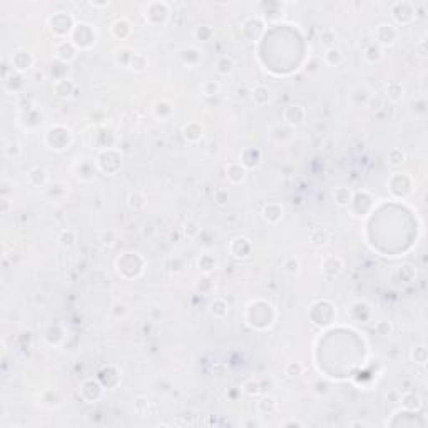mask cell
Returning <instances> with one entry per match:
<instances>
[{
  "mask_svg": "<svg viewBox=\"0 0 428 428\" xmlns=\"http://www.w3.org/2000/svg\"><path fill=\"white\" fill-rule=\"evenodd\" d=\"M247 309L256 313V318L247 319V323H249L251 326L261 328V330L271 326V323L274 319V309L269 303H266V301H254V303H251L247 306Z\"/></svg>",
  "mask_w": 428,
  "mask_h": 428,
  "instance_id": "6da1fadb",
  "label": "cell"
},
{
  "mask_svg": "<svg viewBox=\"0 0 428 428\" xmlns=\"http://www.w3.org/2000/svg\"><path fill=\"white\" fill-rule=\"evenodd\" d=\"M72 142V132L64 125H54L47 130L46 144L54 151H62L69 147Z\"/></svg>",
  "mask_w": 428,
  "mask_h": 428,
  "instance_id": "7a4b0ae2",
  "label": "cell"
},
{
  "mask_svg": "<svg viewBox=\"0 0 428 428\" xmlns=\"http://www.w3.org/2000/svg\"><path fill=\"white\" fill-rule=\"evenodd\" d=\"M70 40L77 46V49H91L96 44V30L89 24H79L72 30Z\"/></svg>",
  "mask_w": 428,
  "mask_h": 428,
  "instance_id": "3957f363",
  "label": "cell"
},
{
  "mask_svg": "<svg viewBox=\"0 0 428 428\" xmlns=\"http://www.w3.org/2000/svg\"><path fill=\"white\" fill-rule=\"evenodd\" d=\"M49 24H51V30L56 35H59V37H65V35L72 34V30H74V27H75L72 15H69V13H65V12L54 13L51 17V20H49Z\"/></svg>",
  "mask_w": 428,
  "mask_h": 428,
  "instance_id": "277c9868",
  "label": "cell"
},
{
  "mask_svg": "<svg viewBox=\"0 0 428 428\" xmlns=\"http://www.w3.org/2000/svg\"><path fill=\"white\" fill-rule=\"evenodd\" d=\"M169 17V7L164 2H152L147 5L146 10V20L151 25H162L166 24Z\"/></svg>",
  "mask_w": 428,
  "mask_h": 428,
  "instance_id": "5b68a950",
  "label": "cell"
},
{
  "mask_svg": "<svg viewBox=\"0 0 428 428\" xmlns=\"http://www.w3.org/2000/svg\"><path fill=\"white\" fill-rule=\"evenodd\" d=\"M241 32L246 37V40L256 42L264 32V22L261 20L259 17H249V19H246L243 22Z\"/></svg>",
  "mask_w": 428,
  "mask_h": 428,
  "instance_id": "8992f818",
  "label": "cell"
},
{
  "mask_svg": "<svg viewBox=\"0 0 428 428\" xmlns=\"http://www.w3.org/2000/svg\"><path fill=\"white\" fill-rule=\"evenodd\" d=\"M375 39L378 40V46L380 47L393 46L396 39H398V30L391 24H380L375 29Z\"/></svg>",
  "mask_w": 428,
  "mask_h": 428,
  "instance_id": "52a82bcc",
  "label": "cell"
},
{
  "mask_svg": "<svg viewBox=\"0 0 428 428\" xmlns=\"http://www.w3.org/2000/svg\"><path fill=\"white\" fill-rule=\"evenodd\" d=\"M391 12H393V19L402 25H407L415 19V8H413V3H410V2L393 3Z\"/></svg>",
  "mask_w": 428,
  "mask_h": 428,
  "instance_id": "ba28073f",
  "label": "cell"
},
{
  "mask_svg": "<svg viewBox=\"0 0 428 428\" xmlns=\"http://www.w3.org/2000/svg\"><path fill=\"white\" fill-rule=\"evenodd\" d=\"M229 251L234 258H247L253 253V243L246 236H236L229 243Z\"/></svg>",
  "mask_w": 428,
  "mask_h": 428,
  "instance_id": "9c48e42d",
  "label": "cell"
},
{
  "mask_svg": "<svg viewBox=\"0 0 428 428\" xmlns=\"http://www.w3.org/2000/svg\"><path fill=\"white\" fill-rule=\"evenodd\" d=\"M102 388H104V385L99 380H85L80 385V395L87 403H94L96 400L101 398Z\"/></svg>",
  "mask_w": 428,
  "mask_h": 428,
  "instance_id": "30bf717a",
  "label": "cell"
},
{
  "mask_svg": "<svg viewBox=\"0 0 428 428\" xmlns=\"http://www.w3.org/2000/svg\"><path fill=\"white\" fill-rule=\"evenodd\" d=\"M77 56V46L72 40H61L56 46V57L59 62H70Z\"/></svg>",
  "mask_w": 428,
  "mask_h": 428,
  "instance_id": "8fae6325",
  "label": "cell"
},
{
  "mask_svg": "<svg viewBox=\"0 0 428 428\" xmlns=\"http://www.w3.org/2000/svg\"><path fill=\"white\" fill-rule=\"evenodd\" d=\"M283 117H285V121L290 125H295V127H298V125H301L305 122L306 119V109L303 106L300 104H291L288 106L285 112H283Z\"/></svg>",
  "mask_w": 428,
  "mask_h": 428,
  "instance_id": "7c38bea8",
  "label": "cell"
},
{
  "mask_svg": "<svg viewBox=\"0 0 428 428\" xmlns=\"http://www.w3.org/2000/svg\"><path fill=\"white\" fill-rule=\"evenodd\" d=\"M34 65V56L27 49H19L12 56V67L17 72H25Z\"/></svg>",
  "mask_w": 428,
  "mask_h": 428,
  "instance_id": "4fadbf2b",
  "label": "cell"
},
{
  "mask_svg": "<svg viewBox=\"0 0 428 428\" xmlns=\"http://www.w3.org/2000/svg\"><path fill=\"white\" fill-rule=\"evenodd\" d=\"M400 181L402 183H393L390 181L388 183V187L391 191V194L396 196V197H405L412 192V178L407 174V173H400Z\"/></svg>",
  "mask_w": 428,
  "mask_h": 428,
  "instance_id": "5bb4252c",
  "label": "cell"
},
{
  "mask_svg": "<svg viewBox=\"0 0 428 428\" xmlns=\"http://www.w3.org/2000/svg\"><path fill=\"white\" fill-rule=\"evenodd\" d=\"M261 157H263V154H261V151L258 147H247V149L241 152L240 162L246 169H254L261 164Z\"/></svg>",
  "mask_w": 428,
  "mask_h": 428,
  "instance_id": "9a60e30c",
  "label": "cell"
},
{
  "mask_svg": "<svg viewBox=\"0 0 428 428\" xmlns=\"http://www.w3.org/2000/svg\"><path fill=\"white\" fill-rule=\"evenodd\" d=\"M321 268H323V273L326 274V276L335 278L341 271H343L345 263H343V259H341L340 256H328V258L323 261Z\"/></svg>",
  "mask_w": 428,
  "mask_h": 428,
  "instance_id": "2e32d148",
  "label": "cell"
},
{
  "mask_svg": "<svg viewBox=\"0 0 428 428\" xmlns=\"http://www.w3.org/2000/svg\"><path fill=\"white\" fill-rule=\"evenodd\" d=\"M226 173H228V179L233 184H241V183H245L247 169L241 162H231V164L226 166Z\"/></svg>",
  "mask_w": 428,
  "mask_h": 428,
  "instance_id": "e0dca14e",
  "label": "cell"
},
{
  "mask_svg": "<svg viewBox=\"0 0 428 428\" xmlns=\"http://www.w3.org/2000/svg\"><path fill=\"white\" fill-rule=\"evenodd\" d=\"M27 179L34 187H44L49 181V173L44 168L37 166V168H32L27 173Z\"/></svg>",
  "mask_w": 428,
  "mask_h": 428,
  "instance_id": "ac0fdd59",
  "label": "cell"
},
{
  "mask_svg": "<svg viewBox=\"0 0 428 428\" xmlns=\"http://www.w3.org/2000/svg\"><path fill=\"white\" fill-rule=\"evenodd\" d=\"M181 132H183V136L186 141L197 142L202 139V132H204V129H202V125L197 124V122H187V124L183 125Z\"/></svg>",
  "mask_w": 428,
  "mask_h": 428,
  "instance_id": "d6986e66",
  "label": "cell"
},
{
  "mask_svg": "<svg viewBox=\"0 0 428 428\" xmlns=\"http://www.w3.org/2000/svg\"><path fill=\"white\" fill-rule=\"evenodd\" d=\"M74 91H75V84L67 77L56 80V84H54V94L61 99H69L72 94H74Z\"/></svg>",
  "mask_w": 428,
  "mask_h": 428,
  "instance_id": "ffe728a7",
  "label": "cell"
},
{
  "mask_svg": "<svg viewBox=\"0 0 428 428\" xmlns=\"http://www.w3.org/2000/svg\"><path fill=\"white\" fill-rule=\"evenodd\" d=\"M263 218L269 224H278L283 218V206L278 202H269L263 211Z\"/></svg>",
  "mask_w": 428,
  "mask_h": 428,
  "instance_id": "44dd1931",
  "label": "cell"
},
{
  "mask_svg": "<svg viewBox=\"0 0 428 428\" xmlns=\"http://www.w3.org/2000/svg\"><path fill=\"white\" fill-rule=\"evenodd\" d=\"M330 241H331V234L324 228L313 229L311 234H309V243H311V246L314 247H324L326 245H330Z\"/></svg>",
  "mask_w": 428,
  "mask_h": 428,
  "instance_id": "7402d4cb",
  "label": "cell"
},
{
  "mask_svg": "<svg viewBox=\"0 0 428 428\" xmlns=\"http://www.w3.org/2000/svg\"><path fill=\"white\" fill-rule=\"evenodd\" d=\"M251 99H253L256 106L263 107L271 101V91H269L266 85H256L253 91H251Z\"/></svg>",
  "mask_w": 428,
  "mask_h": 428,
  "instance_id": "603a6c76",
  "label": "cell"
},
{
  "mask_svg": "<svg viewBox=\"0 0 428 428\" xmlns=\"http://www.w3.org/2000/svg\"><path fill=\"white\" fill-rule=\"evenodd\" d=\"M178 56L187 67H196L201 62V52L197 51V49H194V47H189V49H184V51H179Z\"/></svg>",
  "mask_w": 428,
  "mask_h": 428,
  "instance_id": "cb8c5ba5",
  "label": "cell"
},
{
  "mask_svg": "<svg viewBox=\"0 0 428 428\" xmlns=\"http://www.w3.org/2000/svg\"><path fill=\"white\" fill-rule=\"evenodd\" d=\"M57 243L64 249H72V247L77 245V234H75V231H72V229H62L57 236Z\"/></svg>",
  "mask_w": 428,
  "mask_h": 428,
  "instance_id": "d4e9b609",
  "label": "cell"
},
{
  "mask_svg": "<svg viewBox=\"0 0 428 428\" xmlns=\"http://www.w3.org/2000/svg\"><path fill=\"white\" fill-rule=\"evenodd\" d=\"M130 24L125 19H117L114 24L111 25V32H112V35H114L116 39H119V40H122V39H125V37H129L130 35Z\"/></svg>",
  "mask_w": 428,
  "mask_h": 428,
  "instance_id": "484cf974",
  "label": "cell"
},
{
  "mask_svg": "<svg viewBox=\"0 0 428 428\" xmlns=\"http://www.w3.org/2000/svg\"><path fill=\"white\" fill-rule=\"evenodd\" d=\"M333 197H335V202L341 208H348L351 204V197H353V192L350 191L348 187H336L333 191Z\"/></svg>",
  "mask_w": 428,
  "mask_h": 428,
  "instance_id": "4316f807",
  "label": "cell"
},
{
  "mask_svg": "<svg viewBox=\"0 0 428 428\" xmlns=\"http://www.w3.org/2000/svg\"><path fill=\"white\" fill-rule=\"evenodd\" d=\"M343 61H345V56L340 49L331 47V49H326V52H324V62H326L328 65L338 67V65L343 64Z\"/></svg>",
  "mask_w": 428,
  "mask_h": 428,
  "instance_id": "83f0119b",
  "label": "cell"
},
{
  "mask_svg": "<svg viewBox=\"0 0 428 428\" xmlns=\"http://www.w3.org/2000/svg\"><path fill=\"white\" fill-rule=\"evenodd\" d=\"M402 405L405 407V410H408V412H418V410L423 407V402L418 395L407 393V395L402 396Z\"/></svg>",
  "mask_w": 428,
  "mask_h": 428,
  "instance_id": "f1b7e54d",
  "label": "cell"
},
{
  "mask_svg": "<svg viewBox=\"0 0 428 428\" xmlns=\"http://www.w3.org/2000/svg\"><path fill=\"white\" fill-rule=\"evenodd\" d=\"M234 67H236V64H234L233 57H229V56L219 57L218 62H216V72L221 75H229L234 70Z\"/></svg>",
  "mask_w": 428,
  "mask_h": 428,
  "instance_id": "f546056e",
  "label": "cell"
},
{
  "mask_svg": "<svg viewBox=\"0 0 428 428\" xmlns=\"http://www.w3.org/2000/svg\"><path fill=\"white\" fill-rule=\"evenodd\" d=\"M258 410L264 415H269V413H274L278 410V400L274 396L268 395V396H263V398L258 402Z\"/></svg>",
  "mask_w": 428,
  "mask_h": 428,
  "instance_id": "4dcf8cb0",
  "label": "cell"
},
{
  "mask_svg": "<svg viewBox=\"0 0 428 428\" xmlns=\"http://www.w3.org/2000/svg\"><path fill=\"white\" fill-rule=\"evenodd\" d=\"M216 264H218V261H216V258L213 254H201V258L197 259V268H199V271L202 273H211L216 269Z\"/></svg>",
  "mask_w": 428,
  "mask_h": 428,
  "instance_id": "1f68e13d",
  "label": "cell"
},
{
  "mask_svg": "<svg viewBox=\"0 0 428 428\" xmlns=\"http://www.w3.org/2000/svg\"><path fill=\"white\" fill-rule=\"evenodd\" d=\"M365 59L370 64H378L383 59V49L378 44H370V46L365 49Z\"/></svg>",
  "mask_w": 428,
  "mask_h": 428,
  "instance_id": "d6a6232c",
  "label": "cell"
},
{
  "mask_svg": "<svg viewBox=\"0 0 428 428\" xmlns=\"http://www.w3.org/2000/svg\"><path fill=\"white\" fill-rule=\"evenodd\" d=\"M385 92H386V97H388L390 101L398 102L400 99L403 97L405 89H403V85L400 84V82H390V84H386Z\"/></svg>",
  "mask_w": 428,
  "mask_h": 428,
  "instance_id": "836d02e7",
  "label": "cell"
},
{
  "mask_svg": "<svg viewBox=\"0 0 428 428\" xmlns=\"http://www.w3.org/2000/svg\"><path fill=\"white\" fill-rule=\"evenodd\" d=\"M228 309H229L228 303L221 298H216L213 303L209 305V311L214 318H224L228 314Z\"/></svg>",
  "mask_w": 428,
  "mask_h": 428,
  "instance_id": "e575fe53",
  "label": "cell"
},
{
  "mask_svg": "<svg viewBox=\"0 0 428 428\" xmlns=\"http://www.w3.org/2000/svg\"><path fill=\"white\" fill-rule=\"evenodd\" d=\"M127 204L132 211H142L146 208V197H144L142 192L134 191V192H130L127 197Z\"/></svg>",
  "mask_w": 428,
  "mask_h": 428,
  "instance_id": "d590c367",
  "label": "cell"
},
{
  "mask_svg": "<svg viewBox=\"0 0 428 428\" xmlns=\"http://www.w3.org/2000/svg\"><path fill=\"white\" fill-rule=\"evenodd\" d=\"M147 65H149V61H147V57L144 56V54H137V52L132 54L129 69H132L134 72H142V70H146Z\"/></svg>",
  "mask_w": 428,
  "mask_h": 428,
  "instance_id": "8d00e7d4",
  "label": "cell"
},
{
  "mask_svg": "<svg viewBox=\"0 0 428 428\" xmlns=\"http://www.w3.org/2000/svg\"><path fill=\"white\" fill-rule=\"evenodd\" d=\"M173 104L168 101H157L154 104V114L161 119H168V117L173 114Z\"/></svg>",
  "mask_w": 428,
  "mask_h": 428,
  "instance_id": "74e56055",
  "label": "cell"
},
{
  "mask_svg": "<svg viewBox=\"0 0 428 428\" xmlns=\"http://www.w3.org/2000/svg\"><path fill=\"white\" fill-rule=\"evenodd\" d=\"M405 161H407V154H405V151H402L400 147H393V149L388 152V164L393 166V168L402 166Z\"/></svg>",
  "mask_w": 428,
  "mask_h": 428,
  "instance_id": "f35d334b",
  "label": "cell"
},
{
  "mask_svg": "<svg viewBox=\"0 0 428 428\" xmlns=\"http://www.w3.org/2000/svg\"><path fill=\"white\" fill-rule=\"evenodd\" d=\"M336 39H338V35H336V32L333 29H323L321 34H319V42H321L326 49L335 47Z\"/></svg>",
  "mask_w": 428,
  "mask_h": 428,
  "instance_id": "ab89813d",
  "label": "cell"
},
{
  "mask_svg": "<svg viewBox=\"0 0 428 428\" xmlns=\"http://www.w3.org/2000/svg\"><path fill=\"white\" fill-rule=\"evenodd\" d=\"M261 383L258 380H247L241 385V391L247 396H258L261 393Z\"/></svg>",
  "mask_w": 428,
  "mask_h": 428,
  "instance_id": "60d3db41",
  "label": "cell"
},
{
  "mask_svg": "<svg viewBox=\"0 0 428 428\" xmlns=\"http://www.w3.org/2000/svg\"><path fill=\"white\" fill-rule=\"evenodd\" d=\"M201 91L206 97H214L221 92V84L218 80H206L201 85Z\"/></svg>",
  "mask_w": 428,
  "mask_h": 428,
  "instance_id": "b9f144b4",
  "label": "cell"
},
{
  "mask_svg": "<svg viewBox=\"0 0 428 428\" xmlns=\"http://www.w3.org/2000/svg\"><path fill=\"white\" fill-rule=\"evenodd\" d=\"M281 268H283V271L288 273V274H298L300 268H301L300 259L295 258V256H290V258H286L285 261H283Z\"/></svg>",
  "mask_w": 428,
  "mask_h": 428,
  "instance_id": "7bdbcfd3",
  "label": "cell"
},
{
  "mask_svg": "<svg viewBox=\"0 0 428 428\" xmlns=\"http://www.w3.org/2000/svg\"><path fill=\"white\" fill-rule=\"evenodd\" d=\"M3 154H5L7 157H10V159H19L20 154H22V147L20 144L17 141H10L5 144V147H3Z\"/></svg>",
  "mask_w": 428,
  "mask_h": 428,
  "instance_id": "ee69618b",
  "label": "cell"
},
{
  "mask_svg": "<svg viewBox=\"0 0 428 428\" xmlns=\"http://www.w3.org/2000/svg\"><path fill=\"white\" fill-rule=\"evenodd\" d=\"M303 371H305V367L300 362H290L285 367V375L290 378H298L303 375Z\"/></svg>",
  "mask_w": 428,
  "mask_h": 428,
  "instance_id": "f6af8a7d",
  "label": "cell"
},
{
  "mask_svg": "<svg viewBox=\"0 0 428 428\" xmlns=\"http://www.w3.org/2000/svg\"><path fill=\"white\" fill-rule=\"evenodd\" d=\"M213 34H214V30L211 29L209 25H199V27H196V30H194V37L197 40H202V42L209 40L213 37Z\"/></svg>",
  "mask_w": 428,
  "mask_h": 428,
  "instance_id": "bcb514c9",
  "label": "cell"
},
{
  "mask_svg": "<svg viewBox=\"0 0 428 428\" xmlns=\"http://www.w3.org/2000/svg\"><path fill=\"white\" fill-rule=\"evenodd\" d=\"M398 276L402 278V281L410 283V281H413V278H415V269L410 266V264H403V266L398 268Z\"/></svg>",
  "mask_w": 428,
  "mask_h": 428,
  "instance_id": "7dc6e473",
  "label": "cell"
},
{
  "mask_svg": "<svg viewBox=\"0 0 428 428\" xmlns=\"http://www.w3.org/2000/svg\"><path fill=\"white\" fill-rule=\"evenodd\" d=\"M412 360L418 365H425L427 362V348L425 346H415L412 350Z\"/></svg>",
  "mask_w": 428,
  "mask_h": 428,
  "instance_id": "c3c4849f",
  "label": "cell"
},
{
  "mask_svg": "<svg viewBox=\"0 0 428 428\" xmlns=\"http://www.w3.org/2000/svg\"><path fill=\"white\" fill-rule=\"evenodd\" d=\"M132 54H134V52L127 51V49H122V51L117 52V56H116V62H117V64H119V65H122V67H129V64H130V59H132Z\"/></svg>",
  "mask_w": 428,
  "mask_h": 428,
  "instance_id": "681fc988",
  "label": "cell"
},
{
  "mask_svg": "<svg viewBox=\"0 0 428 428\" xmlns=\"http://www.w3.org/2000/svg\"><path fill=\"white\" fill-rule=\"evenodd\" d=\"M99 243L102 246H112L116 243V231H101L99 233Z\"/></svg>",
  "mask_w": 428,
  "mask_h": 428,
  "instance_id": "f907efd6",
  "label": "cell"
},
{
  "mask_svg": "<svg viewBox=\"0 0 428 428\" xmlns=\"http://www.w3.org/2000/svg\"><path fill=\"white\" fill-rule=\"evenodd\" d=\"M373 331L376 333V335L380 336H388L391 331H393V326H391L390 321H378L375 324V328H373Z\"/></svg>",
  "mask_w": 428,
  "mask_h": 428,
  "instance_id": "816d5d0a",
  "label": "cell"
},
{
  "mask_svg": "<svg viewBox=\"0 0 428 428\" xmlns=\"http://www.w3.org/2000/svg\"><path fill=\"white\" fill-rule=\"evenodd\" d=\"M184 233H186V236L189 238V240H194L197 234L201 233V228L197 226L196 221H187L186 226H184Z\"/></svg>",
  "mask_w": 428,
  "mask_h": 428,
  "instance_id": "f5cc1de1",
  "label": "cell"
},
{
  "mask_svg": "<svg viewBox=\"0 0 428 428\" xmlns=\"http://www.w3.org/2000/svg\"><path fill=\"white\" fill-rule=\"evenodd\" d=\"M196 288H197V291L202 293V295H208V293L213 291L214 285H213V281H211L209 278H202V279H199V283H197Z\"/></svg>",
  "mask_w": 428,
  "mask_h": 428,
  "instance_id": "db71d44e",
  "label": "cell"
},
{
  "mask_svg": "<svg viewBox=\"0 0 428 428\" xmlns=\"http://www.w3.org/2000/svg\"><path fill=\"white\" fill-rule=\"evenodd\" d=\"M147 408H149V400H147L146 396H137V398L134 400V410H136L137 413H144Z\"/></svg>",
  "mask_w": 428,
  "mask_h": 428,
  "instance_id": "11a10c76",
  "label": "cell"
},
{
  "mask_svg": "<svg viewBox=\"0 0 428 428\" xmlns=\"http://www.w3.org/2000/svg\"><path fill=\"white\" fill-rule=\"evenodd\" d=\"M229 196H228V191H224V189H218V191L214 192V201L218 206H224L228 202Z\"/></svg>",
  "mask_w": 428,
  "mask_h": 428,
  "instance_id": "9f6ffc18",
  "label": "cell"
},
{
  "mask_svg": "<svg viewBox=\"0 0 428 428\" xmlns=\"http://www.w3.org/2000/svg\"><path fill=\"white\" fill-rule=\"evenodd\" d=\"M281 427H303V423L298 420H288L285 423H281Z\"/></svg>",
  "mask_w": 428,
  "mask_h": 428,
  "instance_id": "6f0895ef",
  "label": "cell"
},
{
  "mask_svg": "<svg viewBox=\"0 0 428 428\" xmlns=\"http://www.w3.org/2000/svg\"><path fill=\"white\" fill-rule=\"evenodd\" d=\"M8 204H10V201H8L7 197H2V213L3 214H8Z\"/></svg>",
  "mask_w": 428,
  "mask_h": 428,
  "instance_id": "680465c9",
  "label": "cell"
},
{
  "mask_svg": "<svg viewBox=\"0 0 428 428\" xmlns=\"http://www.w3.org/2000/svg\"><path fill=\"white\" fill-rule=\"evenodd\" d=\"M418 51H420V56L422 57H427V49H425V40H422L420 44H418Z\"/></svg>",
  "mask_w": 428,
  "mask_h": 428,
  "instance_id": "91938a15",
  "label": "cell"
},
{
  "mask_svg": "<svg viewBox=\"0 0 428 428\" xmlns=\"http://www.w3.org/2000/svg\"><path fill=\"white\" fill-rule=\"evenodd\" d=\"M245 427L251 428V427H261V422H256V420H246L245 423H243Z\"/></svg>",
  "mask_w": 428,
  "mask_h": 428,
  "instance_id": "94428289",
  "label": "cell"
},
{
  "mask_svg": "<svg viewBox=\"0 0 428 428\" xmlns=\"http://www.w3.org/2000/svg\"><path fill=\"white\" fill-rule=\"evenodd\" d=\"M351 427H368V423H365V422H353V423H350Z\"/></svg>",
  "mask_w": 428,
  "mask_h": 428,
  "instance_id": "6125c7cd",
  "label": "cell"
}]
</instances>
